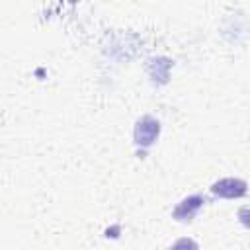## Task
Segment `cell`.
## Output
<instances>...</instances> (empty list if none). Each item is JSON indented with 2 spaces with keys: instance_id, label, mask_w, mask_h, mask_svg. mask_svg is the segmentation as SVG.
Here are the masks:
<instances>
[{
  "instance_id": "6da1fadb",
  "label": "cell",
  "mask_w": 250,
  "mask_h": 250,
  "mask_svg": "<svg viewBox=\"0 0 250 250\" xmlns=\"http://www.w3.org/2000/svg\"><path fill=\"white\" fill-rule=\"evenodd\" d=\"M158 133H160L158 119H154L150 115H145L135 125V143L141 145V146H148V145H152L156 141Z\"/></svg>"
},
{
  "instance_id": "7a4b0ae2",
  "label": "cell",
  "mask_w": 250,
  "mask_h": 250,
  "mask_svg": "<svg viewBox=\"0 0 250 250\" xmlns=\"http://www.w3.org/2000/svg\"><path fill=\"white\" fill-rule=\"evenodd\" d=\"M211 191L219 197H229V199L242 197L246 193V182L238 178H223L211 186Z\"/></svg>"
},
{
  "instance_id": "3957f363",
  "label": "cell",
  "mask_w": 250,
  "mask_h": 250,
  "mask_svg": "<svg viewBox=\"0 0 250 250\" xmlns=\"http://www.w3.org/2000/svg\"><path fill=\"white\" fill-rule=\"evenodd\" d=\"M205 203V199L201 195H191V197H186L184 201L178 203V207L174 209V219L178 221H189L195 217V213L199 211V207Z\"/></svg>"
},
{
  "instance_id": "277c9868",
  "label": "cell",
  "mask_w": 250,
  "mask_h": 250,
  "mask_svg": "<svg viewBox=\"0 0 250 250\" xmlns=\"http://www.w3.org/2000/svg\"><path fill=\"white\" fill-rule=\"evenodd\" d=\"M238 219H240V223H242L244 227H248V229H250V207L240 209V211H238Z\"/></svg>"
},
{
  "instance_id": "5b68a950",
  "label": "cell",
  "mask_w": 250,
  "mask_h": 250,
  "mask_svg": "<svg viewBox=\"0 0 250 250\" xmlns=\"http://www.w3.org/2000/svg\"><path fill=\"white\" fill-rule=\"evenodd\" d=\"M70 2H78V0H70Z\"/></svg>"
}]
</instances>
